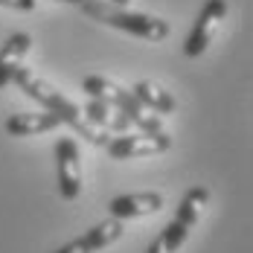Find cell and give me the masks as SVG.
<instances>
[{
  "mask_svg": "<svg viewBox=\"0 0 253 253\" xmlns=\"http://www.w3.org/2000/svg\"><path fill=\"white\" fill-rule=\"evenodd\" d=\"M15 84L24 90L29 99L38 102L44 111H50L61 126H70L82 140H87V143H93V146H102V149H105V143L111 140V134L99 131V128L84 117L82 105H76L67 93H61L58 87H52L50 82H47V79H41L38 73H32V70L21 67V70H18V76H15Z\"/></svg>",
  "mask_w": 253,
  "mask_h": 253,
  "instance_id": "6da1fadb",
  "label": "cell"
},
{
  "mask_svg": "<svg viewBox=\"0 0 253 253\" xmlns=\"http://www.w3.org/2000/svg\"><path fill=\"white\" fill-rule=\"evenodd\" d=\"M82 90H84L90 99H102V102H108V105H114L123 117H128V123L137 126L140 131H146V134H163V123H160V117H157L154 111H149V108L137 99L131 90L120 87L117 82L90 73V76L82 79Z\"/></svg>",
  "mask_w": 253,
  "mask_h": 253,
  "instance_id": "7a4b0ae2",
  "label": "cell"
},
{
  "mask_svg": "<svg viewBox=\"0 0 253 253\" xmlns=\"http://www.w3.org/2000/svg\"><path fill=\"white\" fill-rule=\"evenodd\" d=\"M207 201H210V189H207V186H189V189L183 192L180 204H177L175 218L157 233V239L146 248V253H177L180 251L183 242L189 239L192 227L198 224Z\"/></svg>",
  "mask_w": 253,
  "mask_h": 253,
  "instance_id": "3957f363",
  "label": "cell"
},
{
  "mask_svg": "<svg viewBox=\"0 0 253 253\" xmlns=\"http://www.w3.org/2000/svg\"><path fill=\"white\" fill-rule=\"evenodd\" d=\"M82 9H84L90 18H96V21H102V24L114 26V29H123V32H128V35H137V38H143V41L157 44V41L169 38V21L157 18V15L120 9V6H111V3H105V0H84Z\"/></svg>",
  "mask_w": 253,
  "mask_h": 253,
  "instance_id": "277c9868",
  "label": "cell"
},
{
  "mask_svg": "<svg viewBox=\"0 0 253 253\" xmlns=\"http://www.w3.org/2000/svg\"><path fill=\"white\" fill-rule=\"evenodd\" d=\"M172 149V137L163 134H146V131H128L117 134L105 143V152L114 160H137V157H154Z\"/></svg>",
  "mask_w": 253,
  "mask_h": 253,
  "instance_id": "5b68a950",
  "label": "cell"
},
{
  "mask_svg": "<svg viewBox=\"0 0 253 253\" xmlns=\"http://www.w3.org/2000/svg\"><path fill=\"white\" fill-rule=\"evenodd\" d=\"M227 12H230L227 0H207L204 3L198 18H195V24H192V32H189V38L183 44V55L186 58H198V55L207 52V47L215 41L218 29L224 24Z\"/></svg>",
  "mask_w": 253,
  "mask_h": 253,
  "instance_id": "8992f818",
  "label": "cell"
},
{
  "mask_svg": "<svg viewBox=\"0 0 253 253\" xmlns=\"http://www.w3.org/2000/svg\"><path fill=\"white\" fill-rule=\"evenodd\" d=\"M55 177L58 195L64 201H76L82 195V157L73 137H61L55 143Z\"/></svg>",
  "mask_w": 253,
  "mask_h": 253,
  "instance_id": "52a82bcc",
  "label": "cell"
},
{
  "mask_svg": "<svg viewBox=\"0 0 253 253\" xmlns=\"http://www.w3.org/2000/svg\"><path fill=\"white\" fill-rule=\"evenodd\" d=\"M126 236V221H117V218H105L102 224L90 227L87 233H82L79 239L67 242L64 248H58L55 253H99L105 248H111L114 242H120Z\"/></svg>",
  "mask_w": 253,
  "mask_h": 253,
  "instance_id": "ba28073f",
  "label": "cell"
},
{
  "mask_svg": "<svg viewBox=\"0 0 253 253\" xmlns=\"http://www.w3.org/2000/svg\"><path fill=\"white\" fill-rule=\"evenodd\" d=\"M163 192H126L117 195L108 204V215L117 221H131V218H143V215H154L163 210Z\"/></svg>",
  "mask_w": 253,
  "mask_h": 253,
  "instance_id": "9c48e42d",
  "label": "cell"
},
{
  "mask_svg": "<svg viewBox=\"0 0 253 253\" xmlns=\"http://www.w3.org/2000/svg\"><path fill=\"white\" fill-rule=\"evenodd\" d=\"M29 47H32V35L24 32V29L12 32L3 41V47H0V90L15 82L18 70L24 67V58H26V52H29Z\"/></svg>",
  "mask_w": 253,
  "mask_h": 253,
  "instance_id": "30bf717a",
  "label": "cell"
},
{
  "mask_svg": "<svg viewBox=\"0 0 253 253\" xmlns=\"http://www.w3.org/2000/svg\"><path fill=\"white\" fill-rule=\"evenodd\" d=\"M61 126L50 111H24V114H12L6 117V134L12 137H38V134H47V131H55Z\"/></svg>",
  "mask_w": 253,
  "mask_h": 253,
  "instance_id": "8fae6325",
  "label": "cell"
},
{
  "mask_svg": "<svg viewBox=\"0 0 253 253\" xmlns=\"http://www.w3.org/2000/svg\"><path fill=\"white\" fill-rule=\"evenodd\" d=\"M82 111H84V117L99 128V131H105V134H114V137H117V134H128V131H131L128 117H123L114 105H108V102H102V99H90Z\"/></svg>",
  "mask_w": 253,
  "mask_h": 253,
  "instance_id": "7c38bea8",
  "label": "cell"
},
{
  "mask_svg": "<svg viewBox=\"0 0 253 253\" xmlns=\"http://www.w3.org/2000/svg\"><path fill=\"white\" fill-rule=\"evenodd\" d=\"M131 93L143 102L149 111H154L157 117H160V114H175V111H177V99L166 90V87H160L157 82L143 79V82H137V84L131 87Z\"/></svg>",
  "mask_w": 253,
  "mask_h": 253,
  "instance_id": "4fadbf2b",
  "label": "cell"
},
{
  "mask_svg": "<svg viewBox=\"0 0 253 253\" xmlns=\"http://www.w3.org/2000/svg\"><path fill=\"white\" fill-rule=\"evenodd\" d=\"M111 3H114V6H120V9H128V3H131V0H111Z\"/></svg>",
  "mask_w": 253,
  "mask_h": 253,
  "instance_id": "5bb4252c",
  "label": "cell"
},
{
  "mask_svg": "<svg viewBox=\"0 0 253 253\" xmlns=\"http://www.w3.org/2000/svg\"><path fill=\"white\" fill-rule=\"evenodd\" d=\"M55 3H73V6H82L84 0H55Z\"/></svg>",
  "mask_w": 253,
  "mask_h": 253,
  "instance_id": "9a60e30c",
  "label": "cell"
}]
</instances>
